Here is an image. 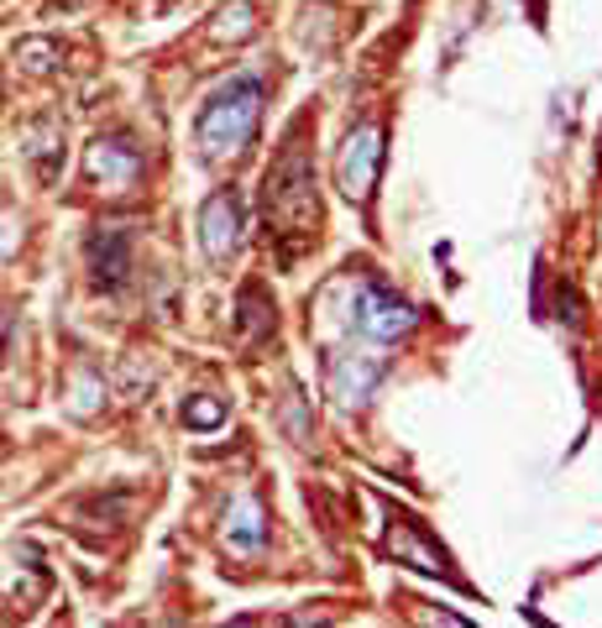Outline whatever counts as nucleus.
<instances>
[{"mask_svg":"<svg viewBox=\"0 0 602 628\" xmlns=\"http://www.w3.org/2000/svg\"><path fill=\"white\" fill-rule=\"evenodd\" d=\"M325 377H330V393L341 398V404H361L367 393L378 388V377H382V362L378 356H330V367H325Z\"/></svg>","mask_w":602,"mask_h":628,"instance_id":"0eeeda50","label":"nucleus"},{"mask_svg":"<svg viewBox=\"0 0 602 628\" xmlns=\"http://www.w3.org/2000/svg\"><path fill=\"white\" fill-rule=\"evenodd\" d=\"M257 116H262V84L257 78L252 74L225 78L200 116V147L210 157L246 153V142L257 137Z\"/></svg>","mask_w":602,"mask_h":628,"instance_id":"f257e3e1","label":"nucleus"},{"mask_svg":"<svg viewBox=\"0 0 602 628\" xmlns=\"http://www.w3.org/2000/svg\"><path fill=\"white\" fill-rule=\"evenodd\" d=\"M59 142H63V137H59V126H53V121H38V126H27V137H21V153L38 163L42 178L59 174V157H63Z\"/></svg>","mask_w":602,"mask_h":628,"instance_id":"9b49d317","label":"nucleus"},{"mask_svg":"<svg viewBox=\"0 0 602 628\" xmlns=\"http://www.w3.org/2000/svg\"><path fill=\"white\" fill-rule=\"evenodd\" d=\"M378 168H382V126L378 121H361L357 132L346 137L341 147V163H336V184H341L346 199H367L372 184H378Z\"/></svg>","mask_w":602,"mask_h":628,"instance_id":"7ed1b4c3","label":"nucleus"},{"mask_svg":"<svg viewBox=\"0 0 602 628\" xmlns=\"http://www.w3.org/2000/svg\"><path fill=\"white\" fill-rule=\"evenodd\" d=\"M17 59L27 63L32 74H47V69L59 63V48H53V42H21V48H17Z\"/></svg>","mask_w":602,"mask_h":628,"instance_id":"2eb2a0df","label":"nucleus"},{"mask_svg":"<svg viewBox=\"0 0 602 628\" xmlns=\"http://www.w3.org/2000/svg\"><path fill=\"white\" fill-rule=\"evenodd\" d=\"M388 555L393 561H403V566H414V571H435V576H451V561H445L441 550L430 545L420 534V524H393V534H388Z\"/></svg>","mask_w":602,"mask_h":628,"instance_id":"1a4fd4ad","label":"nucleus"},{"mask_svg":"<svg viewBox=\"0 0 602 628\" xmlns=\"http://www.w3.org/2000/svg\"><path fill=\"white\" fill-rule=\"evenodd\" d=\"M262 540H267L262 503H257V498H236L231 513H225V545L236 550V555H252V550H262Z\"/></svg>","mask_w":602,"mask_h":628,"instance_id":"9d476101","label":"nucleus"},{"mask_svg":"<svg viewBox=\"0 0 602 628\" xmlns=\"http://www.w3.org/2000/svg\"><path fill=\"white\" fill-rule=\"evenodd\" d=\"M183 425H189V430H215V425H225V404L210 398V393H200V398L183 404Z\"/></svg>","mask_w":602,"mask_h":628,"instance_id":"4468645a","label":"nucleus"},{"mask_svg":"<svg viewBox=\"0 0 602 628\" xmlns=\"http://www.w3.org/2000/svg\"><path fill=\"white\" fill-rule=\"evenodd\" d=\"M6 331H11V314L0 310V346H6Z\"/></svg>","mask_w":602,"mask_h":628,"instance_id":"f3484780","label":"nucleus"},{"mask_svg":"<svg viewBox=\"0 0 602 628\" xmlns=\"http://www.w3.org/2000/svg\"><path fill=\"white\" fill-rule=\"evenodd\" d=\"M351 320H357V331L372 335V341H403V335L414 331L420 314L409 310L403 299H393L388 289H361L357 304H351Z\"/></svg>","mask_w":602,"mask_h":628,"instance_id":"20e7f679","label":"nucleus"},{"mask_svg":"<svg viewBox=\"0 0 602 628\" xmlns=\"http://www.w3.org/2000/svg\"><path fill=\"white\" fill-rule=\"evenodd\" d=\"M414 618H420L424 628H472V624H462L456 613H441V608H414Z\"/></svg>","mask_w":602,"mask_h":628,"instance_id":"dca6fc26","label":"nucleus"},{"mask_svg":"<svg viewBox=\"0 0 602 628\" xmlns=\"http://www.w3.org/2000/svg\"><path fill=\"white\" fill-rule=\"evenodd\" d=\"M101 409H105V383L80 367V373L68 377V414H74V419H95Z\"/></svg>","mask_w":602,"mask_h":628,"instance_id":"f8f14e48","label":"nucleus"},{"mask_svg":"<svg viewBox=\"0 0 602 628\" xmlns=\"http://www.w3.org/2000/svg\"><path fill=\"white\" fill-rule=\"evenodd\" d=\"M200 241L210 262H225L241 241V205L236 195H210L200 210Z\"/></svg>","mask_w":602,"mask_h":628,"instance_id":"423d86ee","label":"nucleus"},{"mask_svg":"<svg viewBox=\"0 0 602 628\" xmlns=\"http://www.w3.org/2000/svg\"><path fill=\"white\" fill-rule=\"evenodd\" d=\"M89 178L101 184L105 195H126L141 174V153L131 142H89V157H84Z\"/></svg>","mask_w":602,"mask_h":628,"instance_id":"39448f33","label":"nucleus"},{"mask_svg":"<svg viewBox=\"0 0 602 628\" xmlns=\"http://www.w3.org/2000/svg\"><path fill=\"white\" fill-rule=\"evenodd\" d=\"M89 268H95V278H101L105 289L126 283V273H131V236L116 231V226L95 231L89 236Z\"/></svg>","mask_w":602,"mask_h":628,"instance_id":"6e6552de","label":"nucleus"},{"mask_svg":"<svg viewBox=\"0 0 602 628\" xmlns=\"http://www.w3.org/2000/svg\"><path fill=\"white\" fill-rule=\"evenodd\" d=\"M231 628H257V624H252V618H236V624H231Z\"/></svg>","mask_w":602,"mask_h":628,"instance_id":"a211bd4d","label":"nucleus"},{"mask_svg":"<svg viewBox=\"0 0 602 628\" xmlns=\"http://www.w3.org/2000/svg\"><path fill=\"white\" fill-rule=\"evenodd\" d=\"M309 163L299 153H283V163L273 168L267 178V189H262V205H267V216L278 220V226H304V220L315 216V199H309Z\"/></svg>","mask_w":602,"mask_h":628,"instance_id":"f03ea898","label":"nucleus"},{"mask_svg":"<svg viewBox=\"0 0 602 628\" xmlns=\"http://www.w3.org/2000/svg\"><path fill=\"white\" fill-rule=\"evenodd\" d=\"M252 32H257V21H252V6H246V0L225 6L221 21H215V38L221 42H241V38H252Z\"/></svg>","mask_w":602,"mask_h":628,"instance_id":"ddd939ff","label":"nucleus"}]
</instances>
